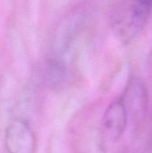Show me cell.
<instances>
[{
    "mask_svg": "<svg viewBox=\"0 0 152 153\" xmlns=\"http://www.w3.org/2000/svg\"><path fill=\"white\" fill-rule=\"evenodd\" d=\"M152 13V1H124L116 4L111 23L116 36L125 44L142 32Z\"/></svg>",
    "mask_w": 152,
    "mask_h": 153,
    "instance_id": "cell-1",
    "label": "cell"
},
{
    "mask_svg": "<svg viewBox=\"0 0 152 153\" xmlns=\"http://www.w3.org/2000/svg\"><path fill=\"white\" fill-rule=\"evenodd\" d=\"M129 115L122 98L113 100L106 108L101 119V134L108 143L116 142L125 133Z\"/></svg>",
    "mask_w": 152,
    "mask_h": 153,
    "instance_id": "cell-2",
    "label": "cell"
},
{
    "mask_svg": "<svg viewBox=\"0 0 152 153\" xmlns=\"http://www.w3.org/2000/svg\"><path fill=\"white\" fill-rule=\"evenodd\" d=\"M4 144L7 153H34L35 135L30 125L22 119H15L5 131Z\"/></svg>",
    "mask_w": 152,
    "mask_h": 153,
    "instance_id": "cell-3",
    "label": "cell"
}]
</instances>
